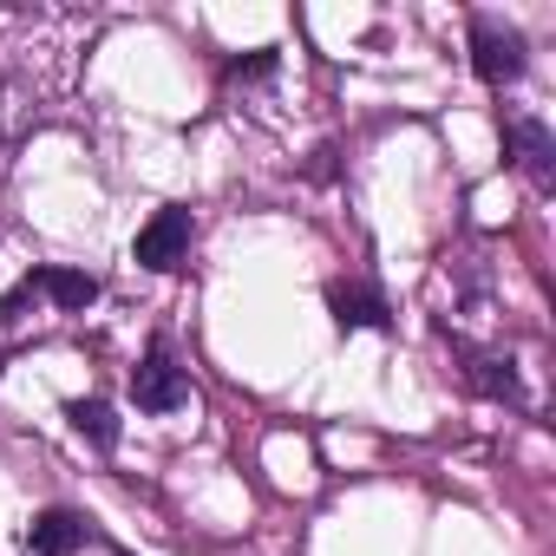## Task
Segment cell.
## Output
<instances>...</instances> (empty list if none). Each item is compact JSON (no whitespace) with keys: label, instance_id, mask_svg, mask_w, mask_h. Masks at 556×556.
I'll list each match as a JSON object with an SVG mask.
<instances>
[{"label":"cell","instance_id":"obj_8","mask_svg":"<svg viewBox=\"0 0 556 556\" xmlns=\"http://www.w3.org/2000/svg\"><path fill=\"white\" fill-rule=\"evenodd\" d=\"M27 549H34V556H73V549H86V517H73V510H40V517L27 523Z\"/></svg>","mask_w":556,"mask_h":556},{"label":"cell","instance_id":"obj_4","mask_svg":"<svg viewBox=\"0 0 556 556\" xmlns=\"http://www.w3.org/2000/svg\"><path fill=\"white\" fill-rule=\"evenodd\" d=\"M131 400H138V413H177V406H190V380L164 348H151L131 374Z\"/></svg>","mask_w":556,"mask_h":556},{"label":"cell","instance_id":"obj_1","mask_svg":"<svg viewBox=\"0 0 556 556\" xmlns=\"http://www.w3.org/2000/svg\"><path fill=\"white\" fill-rule=\"evenodd\" d=\"M432 315L465 354L491 348V334L504 328V302H497V268L484 262V249H452L432 268Z\"/></svg>","mask_w":556,"mask_h":556},{"label":"cell","instance_id":"obj_3","mask_svg":"<svg viewBox=\"0 0 556 556\" xmlns=\"http://www.w3.org/2000/svg\"><path fill=\"white\" fill-rule=\"evenodd\" d=\"M471 73L484 86H510L523 73V34H510L497 21H471Z\"/></svg>","mask_w":556,"mask_h":556},{"label":"cell","instance_id":"obj_13","mask_svg":"<svg viewBox=\"0 0 556 556\" xmlns=\"http://www.w3.org/2000/svg\"><path fill=\"white\" fill-rule=\"evenodd\" d=\"M262 73H275V53H249V60L229 66V79H262Z\"/></svg>","mask_w":556,"mask_h":556},{"label":"cell","instance_id":"obj_12","mask_svg":"<svg viewBox=\"0 0 556 556\" xmlns=\"http://www.w3.org/2000/svg\"><path fill=\"white\" fill-rule=\"evenodd\" d=\"M34 302H40V289H34V275H27V282H21V289H14L8 302H0V328H14V321H21V315L34 308Z\"/></svg>","mask_w":556,"mask_h":556},{"label":"cell","instance_id":"obj_9","mask_svg":"<svg viewBox=\"0 0 556 556\" xmlns=\"http://www.w3.org/2000/svg\"><path fill=\"white\" fill-rule=\"evenodd\" d=\"M34 289H40L53 308H66V315H79V308L99 302V282H92L86 268H34Z\"/></svg>","mask_w":556,"mask_h":556},{"label":"cell","instance_id":"obj_6","mask_svg":"<svg viewBox=\"0 0 556 556\" xmlns=\"http://www.w3.org/2000/svg\"><path fill=\"white\" fill-rule=\"evenodd\" d=\"M465 380H471L484 400L523 406V387H517V361H510V354H497V348H478V354H465Z\"/></svg>","mask_w":556,"mask_h":556},{"label":"cell","instance_id":"obj_5","mask_svg":"<svg viewBox=\"0 0 556 556\" xmlns=\"http://www.w3.org/2000/svg\"><path fill=\"white\" fill-rule=\"evenodd\" d=\"M504 138H510V164H517L536 190H549V184H556V138H549V125H543V118H510Z\"/></svg>","mask_w":556,"mask_h":556},{"label":"cell","instance_id":"obj_10","mask_svg":"<svg viewBox=\"0 0 556 556\" xmlns=\"http://www.w3.org/2000/svg\"><path fill=\"white\" fill-rule=\"evenodd\" d=\"M66 419H73V432H79V439H92L99 452H112V445H118V419H112V406H105V400H73V406H66Z\"/></svg>","mask_w":556,"mask_h":556},{"label":"cell","instance_id":"obj_2","mask_svg":"<svg viewBox=\"0 0 556 556\" xmlns=\"http://www.w3.org/2000/svg\"><path fill=\"white\" fill-rule=\"evenodd\" d=\"M190 242H197L190 210H157V216L138 229V262H144V268H157V275H170V268H184V262H190Z\"/></svg>","mask_w":556,"mask_h":556},{"label":"cell","instance_id":"obj_7","mask_svg":"<svg viewBox=\"0 0 556 556\" xmlns=\"http://www.w3.org/2000/svg\"><path fill=\"white\" fill-rule=\"evenodd\" d=\"M328 308L341 328H387V295L374 282H334L328 289Z\"/></svg>","mask_w":556,"mask_h":556},{"label":"cell","instance_id":"obj_11","mask_svg":"<svg viewBox=\"0 0 556 556\" xmlns=\"http://www.w3.org/2000/svg\"><path fill=\"white\" fill-rule=\"evenodd\" d=\"M27 112H34L27 86H21V79H0V151H8V144L27 131Z\"/></svg>","mask_w":556,"mask_h":556}]
</instances>
